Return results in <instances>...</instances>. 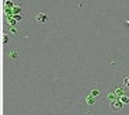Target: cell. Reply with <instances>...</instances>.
<instances>
[{
  "label": "cell",
  "mask_w": 129,
  "mask_h": 115,
  "mask_svg": "<svg viewBox=\"0 0 129 115\" xmlns=\"http://www.w3.org/2000/svg\"><path fill=\"white\" fill-rule=\"evenodd\" d=\"M114 93H115L118 97H121V96H125V94H126V91L122 89V87H119V86H115V90H114Z\"/></svg>",
  "instance_id": "obj_5"
},
{
  "label": "cell",
  "mask_w": 129,
  "mask_h": 115,
  "mask_svg": "<svg viewBox=\"0 0 129 115\" xmlns=\"http://www.w3.org/2000/svg\"><path fill=\"white\" fill-rule=\"evenodd\" d=\"M119 100L123 102V105H129V97L126 96V94H125V96H121Z\"/></svg>",
  "instance_id": "obj_6"
},
{
  "label": "cell",
  "mask_w": 129,
  "mask_h": 115,
  "mask_svg": "<svg viewBox=\"0 0 129 115\" xmlns=\"http://www.w3.org/2000/svg\"><path fill=\"white\" fill-rule=\"evenodd\" d=\"M97 97L98 96H93V94H88L87 97H86V100H84V104H86V105H88V107H93V105H95L97 104Z\"/></svg>",
  "instance_id": "obj_3"
},
{
  "label": "cell",
  "mask_w": 129,
  "mask_h": 115,
  "mask_svg": "<svg viewBox=\"0 0 129 115\" xmlns=\"http://www.w3.org/2000/svg\"><path fill=\"white\" fill-rule=\"evenodd\" d=\"M123 86L129 87V77H125V79H123Z\"/></svg>",
  "instance_id": "obj_7"
},
{
  "label": "cell",
  "mask_w": 129,
  "mask_h": 115,
  "mask_svg": "<svg viewBox=\"0 0 129 115\" xmlns=\"http://www.w3.org/2000/svg\"><path fill=\"white\" fill-rule=\"evenodd\" d=\"M35 20H37V22H38V24L44 25V24H46V22H48L49 16H48V13H45V11H42V13H38V14L35 16Z\"/></svg>",
  "instance_id": "obj_1"
},
{
  "label": "cell",
  "mask_w": 129,
  "mask_h": 115,
  "mask_svg": "<svg viewBox=\"0 0 129 115\" xmlns=\"http://www.w3.org/2000/svg\"><path fill=\"white\" fill-rule=\"evenodd\" d=\"M7 58H9L10 62H16L21 58V55H20V52L17 51V49H10V51L7 52Z\"/></svg>",
  "instance_id": "obj_2"
},
{
  "label": "cell",
  "mask_w": 129,
  "mask_h": 115,
  "mask_svg": "<svg viewBox=\"0 0 129 115\" xmlns=\"http://www.w3.org/2000/svg\"><path fill=\"white\" fill-rule=\"evenodd\" d=\"M6 41H9V35L3 34V44H6Z\"/></svg>",
  "instance_id": "obj_8"
},
{
  "label": "cell",
  "mask_w": 129,
  "mask_h": 115,
  "mask_svg": "<svg viewBox=\"0 0 129 115\" xmlns=\"http://www.w3.org/2000/svg\"><path fill=\"white\" fill-rule=\"evenodd\" d=\"M111 108H112L114 111H121V109L123 108V102L121 101L119 98L115 100V101H111Z\"/></svg>",
  "instance_id": "obj_4"
}]
</instances>
